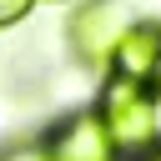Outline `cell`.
Listing matches in <instances>:
<instances>
[{
  "label": "cell",
  "mask_w": 161,
  "mask_h": 161,
  "mask_svg": "<svg viewBox=\"0 0 161 161\" xmlns=\"http://www.w3.org/2000/svg\"><path fill=\"white\" fill-rule=\"evenodd\" d=\"M106 136H111V151L116 156H146L156 146V116H151V86H136V80H121L111 75L106 91H101V106H96Z\"/></svg>",
  "instance_id": "6da1fadb"
},
{
  "label": "cell",
  "mask_w": 161,
  "mask_h": 161,
  "mask_svg": "<svg viewBox=\"0 0 161 161\" xmlns=\"http://www.w3.org/2000/svg\"><path fill=\"white\" fill-rule=\"evenodd\" d=\"M111 75L136 86H161V20H136L111 50Z\"/></svg>",
  "instance_id": "7a4b0ae2"
},
{
  "label": "cell",
  "mask_w": 161,
  "mask_h": 161,
  "mask_svg": "<svg viewBox=\"0 0 161 161\" xmlns=\"http://www.w3.org/2000/svg\"><path fill=\"white\" fill-rule=\"evenodd\" d=\"M45 151H50V161H116L111 136H106V126H101L96 111H75V116H65V121L50 131Z\"/></svg>",
  "instance_id": "3957f363"
},
{
  "label": "cell",
  "mask_w": 161,
  "mask_h": 161,
  "mask_svg": "<svg viewBox=\"0 0 161 161\" xmlns=\"http://www.w3.org/2000/svg\"><path fill=\"white\" fill-rule=\"evenodd\" d=\"M121 15H116V5H106V0H96V5H86V10H75V20H70V45H75V55L86 60V65H111V50H116V40H121Z\"/></svg>",
  "instance_id": "277c9868"
},
{
  "label": "cell",
  "mask_w": 161,
  "mask_h": 161,
  "mask_svg": "<svg viewBox=\"0 0 161 161\" xmlns=\"http://www.w3.org/2000/svg\"><path fill=\"white\" fill-rule=\"evenodd\" d=\"M30 5H35V0H0V30L20 25V20L30 15Z\"/></svg>",
  "instance_id": "5b68a950"
},
{
  "label": "cell",
  "mask_w": 161,
  "mask_h": 161,
  "mask_svg": "<svg viewBox=\"0 0 161 161\" xmlns=\"http://www.w3.org/2000/svg\"><path fill=\"white\" fill-rule=\"evenodd\" d=\"M0 161H50V151H45V141H25V146H10Z\"/></svg>",
  "instance_id": "8992f818"
},
{
  "label": "cell",
  "mask_w": 161,
  "mask_h": 161,
  "mask_svg": "<svg viewBox=\"0 0 161 161\" xmlns=\"http://www.w3.org/2000/svg\"><path fill=\"white\" fill-rule=\"evenodd\" d=\"M151 116H156V146H161V86H151Z\"/></svg>",
  "instance_id": "52a82bcc"
},
{
  "label": "cell",
  "mask_w": 161,
  "mask_h": 161,
  "mask_svg": "<svg viewBox=\"0 0 161 161\" xmlns=\"http://www.w3.org/2000/svg\"><path fill=\"white\" fill-rule=\"evenodd\" d=\"M136 161H161V146H151L146 156H136Z\"/></svg>",
  "instance_id": "ba28073f"
}]
</instances>
